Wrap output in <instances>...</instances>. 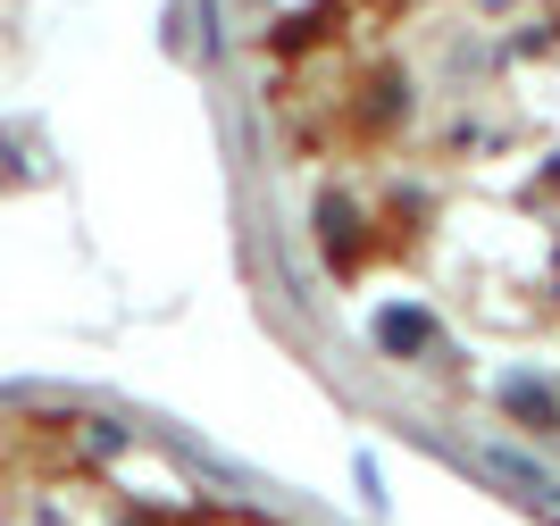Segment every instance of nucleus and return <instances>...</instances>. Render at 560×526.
<instances>
[{"instance_id": "nucleus-1", "label": "nucleus", "mask_w": 560, "mask_h": 526, "mask_svg": "<svg viewBox=\"0 0 560 526\" xmlns=\"http://www.w3.org/2000/svg\"><path fill=\"white\" fill-rule=\"evenodd\" d=\"M369 343L385 351V360H444V326H435V309H419V301H394V309H376Z\"/></svg>"}, {"instance_id": "nucleus-2", "label": "nucleus", "mask_w": 560, "mask_h": 526, "mask_svg": "<svg viewBox=\"0 0 560 526\" xmlns=\"http://www.w3.org/2000/svg\"><path fill=\"white\" fill-rule=\"evenodd\" d=\"M493 410L511 418V426H527V435H560V393L544 385V376H502V385H493Z\"/></svg>"}]
</instances>
